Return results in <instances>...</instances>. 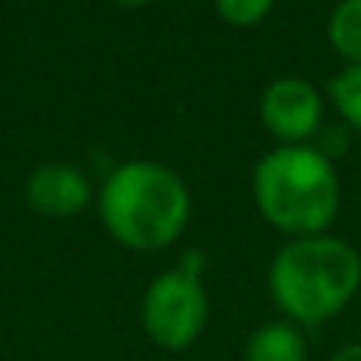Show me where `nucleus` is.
<instances>
[{
    "label": "nucleus",
    "mask_w": 361,
    "mask_h": 361,
    "mask_svg": "<svg viewBox=\"0 0 361 361\" xmlns=\"http://www.w3.org/2000/svg\"><path fill=\"white\" fill-rule=\"evenodd\" d=\"M333 108L349 127L361 130V63H345L330 82H326Z\"/></svg>",
    "instance_id": "obj_9"
},
{
    "label": "nucleus",
    "mask_w": 361,
    "mask_h": 361,
    "mask_svg": "<svg viewBox=\"0 0 361 361\" xmlns=\"http://www.w3.org/2000/svg\"><path fill=\"white\" fill-rule=\"evenodd\" d=\"M330 361H361V343H352V345H343Z\"/></svg>",
    "instance_id": "obj_11"
},
{
    "label": "nucleus",
    "mask_w": 361,
    "mask_h": 361,
    "mask_svg": "<svg viewBox=\"0 0 361 361\" xmlns=\"http://www.w3.org/2000/svg\"><path fill=\"white\" fill-rule=\"evenodd\" d=\"M143 330L159 349L184 352L203 336L209 320V295L200 276L184 273L180 267L165 269L149 282L140 307Z\"/></svg>",
    "instance_id": "obj_4"
},
{
    "label": "nucleus",
    "mask_w": 361,
    "mask_h": 361,
    "mask_svg": "<svg viewBox=\"0 0 361 361\" xmlns=\"http://www.w3.org/2000/svg\"><path fill=\"white\" fill-rule=\"evenodd\" d=\"M326 35L345 63H361V0H339L333 6Z\"/></svg>",
    "instance_id": "obj_8"
},
{
    "label": "nucleus",
    "mask_w": 361,
    "mask_h": 361,
    "mask_svg": "<svg viewBox=\"0 0 361 361\" xmlns=\"http://www.w3.org/2000/svg\"><path fill=\"white\" fill-rule=\"evenodd\" d=\"M25 203L44 219H70L92 203V184L70 162H42L25 180Z\"/></svg>",
    "instance_id": "obj_6"
},
{
    "label": "nucleus",
    "mask_w": 361,
    "mask_h": 361,
    "mask_svg": "<svg viewBox=\"0 0 361 361\" xmlns=\"http://www.w3.org/2000/svg\"><path fill=\"white\" fill-rule=\"evenodd\" d=\"M212 4H216L222 23L235 25V29H250V25L263 23L269 16L276 0H212Z\"/></svg>",
    "instance_id": "obj_10"
},
{
    "label": "nucleus",
    "mask_w": 361,
    "mask_h": 361,
    "mask_svg": "<svg viewBox=\"0 0 361 361\" xmlns=\"http://www.w3.org/2000/svg\"><path fill=\"white\" fill-rule=\"evenodd\" d=\"M99 216L127 250L152 254L175 244L190 219V190L175 169L152 159L124 162L99 190Z\"/></svg>",
    "instance_id": "obj_2"
},
{
    "label": "nucleus",
    "mask_w": 361,
    "mask_h": 361,
    "mask_svg": "<svg viewBox=\"0 0 361 361\" xmlns=\"http://www.w3.org/2000/svg\"><path fill=\"white\" fill-rule=\"evenodd\" d=\"M254 203L276 231L324 235L339 212V175L317 146H276L254 169Z\"/></svg>",
    "instance_id": "obj_3"
},
{
    "label": "nucleus",
    "mask_w": 361,
    "mask_h": 361,
    "mask_svg": "<svg viewBox=\"0 0 361 361\" xmlns=\"http://www.w3.org/2000/svg\"><path fill=\"white\" fill-rule=\"evenodd\" d=\"M269 298L295 326H317L343 314L361 288V254L345 238H292L269 263Z\"/></svg>",
    "instance_id": "obj_1"
},
{
    "label": "nucleus",
    "mask_w": 361,
    "mask_h": 361,
    "mask_svg": "<svg viewBox=\"0 0 361 361\" xmlns=\"http://www.w3.org/2000/svg\"><path fill=\"white\" fill-rule=\"evenodd\" d=\"M244 361H307V339L301 326L273 320L247 336Z\"/></svg>",
    "instance_id": "obj_7"
},
{
    "label": "nucleus",
    "mask_w": 361,
    "mask_h": 361,
    "mask_svg": "<svg viewBox=\"0 0 361 361\" xmlns=\"http://www.w3.org/2000/svg\"><path fill=\"white\" fill-rule=\"evenodd\" d=\"M111 4H118V6H143V4H149V0H111Z\"/></svg>",
    "instance_id": "obj_12"
},
{
    "label": "nucleus",
    "mask_w": 361,
    "mask_h": 361,
    "mask_svg": "<svg viewBox=\"0 0 361 361\" xmlns=\"http://www.w3.org/2000/svg\"><path fill=\"white\" fill-rule=\"evenodd\" d=\"M260 121L282 146H307L324 127V95L301 76H279L260 95Z\"/></svg>",
    "instance_id": "obj_5"
}]
</instances>
